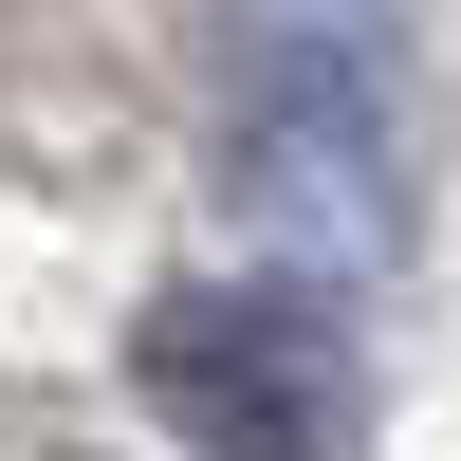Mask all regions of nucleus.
<instances>
[{"instance_id":"1","label":"nucleus","mask_w":461,"mask_h":461,"mask_svg":"<svg viewBox=\"0 0 461 461\" xmlns=\"http://www.w3.org/2000/svg\"><path fill=\"white\" fill-rule=\"evenodd\" d=\"M203 185L277 277H332L406 221V19L388 0H221Z\"/></svg>"},{"instance_id":"2","label":"nucleus","mask_w":461,"mask_h":461,"mask_svg":"<svg viewBox=\"0 0 461 461\" xmlns=\"http://www.w3.org/2000/svg\"><path fill=\"white\" fill-rule=\"evenodd\" d=\"M130 388L203 461H351V425H369V351L332 314V277H277V258L167 277L130 314Z\"/></svg>"}]
</instances>
